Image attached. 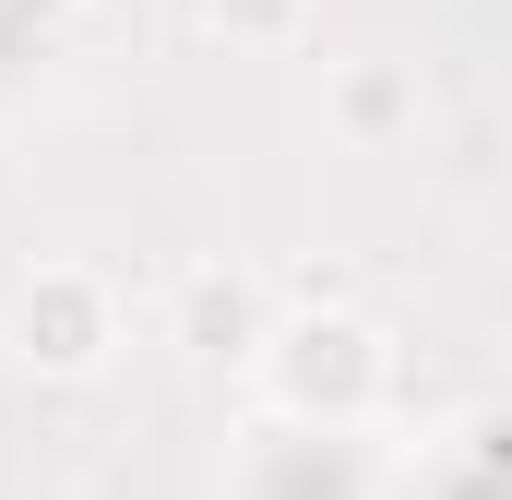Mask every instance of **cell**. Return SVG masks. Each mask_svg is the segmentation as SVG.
Instances as JSON below:
<instances>
[{"mask_svg":"<svg viewBox=\"0 0 512 500\" xmlns=\"http://www.w3.org/2000/svg\"><path fill=\"white\" fill-rule=\"evenodd\" d=\"M251 393L262 429H322V441H358L393 405V334L370 310L322 298V310H274L251 346Z\"/></svg>","mask_w":512,"mask_h":500,"instance_id":"6da1fadb","label":"cell"},{"mask_svg":"<svg viewBox=\"0 0 512 500\" xmlns=\"http://www.w3.org/2000/svg\"><path fill=\"white\" fill-rule=\"evenodd\" d=\"M0 346H12V370H36V381H96L120 358V286L96 262H36L0 298Z\"/></svg>","mask_w":512,"mask_h":500,"instance_id":"7a4b0ae2","label":"cell"},{"mask_svg":"<svg viewBox=\"0 0 512 500\" xmlns=\"http://www.w3.org/2000/svg\"><path fill=\"white\" fill-rule=\"evenodd\" d=\"M262 286L251 274H227V262H191L179 274V310H167V334L191 346V358H215V370H251V346H262Z\"/></svg>","mask_w":512,"mask_h":500,"instance_id":"3957f363","label":"cell"},{"mask_svg":"<svg viewBox=\"0 0 512 500\" xmlns=\"http://www.w3.org/2000/svg\"><path fill=\"white\" fill-rule=\"evenodd\" d=\"M239 500H358V465L322 429H262L251 465H239Z\"/></svg>","mask_w":512,"mask_h":500,"instance_id":"277c9868","label":"cell"},{"mask_svg":"<svg viewBox=\"0 0 512 500\" xmlns=\"http://www.w3.org/2000/svg\"><path fill=\"white\" fill-rule=\"evenodd\" d=\"M334 131L358 143V155H382L417 131V60H346L334 72Z\"/></svg>","mask_w":512,"mask_h":500,"instance_id":"5b68a950","label":"cell"},{"mask_svg":"<svg viewBox=\"0 0 512 500\" xmlns=\"http://www.w3.org/2000/svg\"><path fill=\"white\" fill-rule=\"evenodd\" d=\"M191 24L227 36V48H298L310 36V0H191Z\"/></svg>","mask_w":512,"mask_h":500,"instance_id":"8992f818","label":"cell"}]
</instances>
